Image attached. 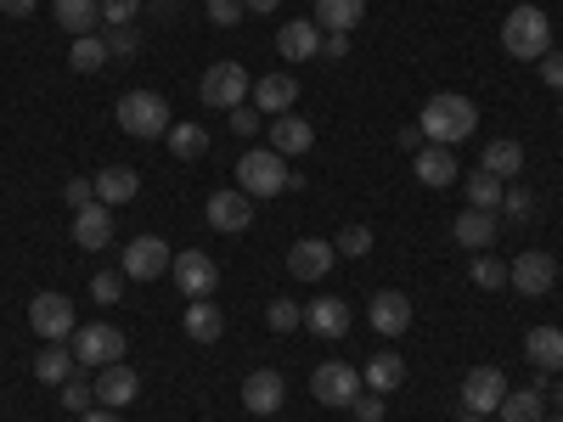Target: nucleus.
I'll return each mask as SVG.
<instances>
[{
  "mask_svg": "<svg viewBox=\"0 0 563 422\" xmlns=\"http://www.w3.org/2000/svg\"><path fill=\"white\" fill-rule=\"evenodd\" d=\"M321 52L327 57H350V34H321Z\"/></svg>",
  "mask_w": 563,
  "mask_h": 422,
  "instance_id": "nucleus-50",
  "label": "nucleus"
},
{
  "mask_svg": "<svg viewBox=\"0 0 563 422\" xmlns=\"http://www.w3.org/2000/svg\"><path fill=\"white\" fill-rule=\"evenodd\" d=\"M135 52H141V34H135L130 23L108 34V57H135Z\"/></svg>",
  "mask_w": 563,
  "mask_h": 422,
  "instance_id": "nucleus-44",
  "label": "nucleus"
},
{
  "mask_svg": "<svg viewBox=\"0 0 563 422\" xmlns=\"http://www.w3.org/2000/svg\"><path fill=\"white\" fill-rule=\"evenodd\" d=\"M29 326H34L45 344H68V338L79 333L74 299H68V293H34V299H29Z\"/></svg>",
  "mask_w": 563,
  "mask_h": 422,
  "instance_id": "nucleus-4",
  "label": "nucleus"
},
{
  "mask_svg": "<svg viewBox=\"0 0 563 422\" xmlns=\"http://www.w3.org/2000/svg\"><path fill=\"white\" fill-rule=\"evenodd\" d=\"M525 355L536 371H563V326H530Z\"/></svg>",
  "mask_w": 563,
  "mask_h": 422,
  "instance_id": "nucleus-27",
  "label": "nucleus"
},
{
  "mask_svg": "<svg viewBox=\"0 0 563 422\" xmlns=\"http://www.w3.org/2000/svg\"><path fill=\"white\" fill-rule=\"evenodd\" d=\"M384 395H355V422H384Z\"/></svg>",
  "mask_w": 563,
  "mask_h": 422,
  "instance_id": "nucleus-48",
  "label": "nucleus"
},
{
  "mask_svg": "<svg viewBox=\"0 0 563 422\" xmlns=\"http://www.w3.org/2000/svg\"><path fill=\"white\" fill-rule=\"evenodd\" d=\"M135 395H141V378H135L124 360H113V366L97 371V406H113V411H119V406H130Z\"/></svg>",
  "mask_w": 563,
  "mask_h": 422,
  "instance_id": "nucleus-20",
  "label": "nucleus"
},
{
  "mask_svg": "<svg viewBox=\"0 0 563 422\" xmlns=\"http://www.w3.org/2000/svg\"><path fill=\"white\" fill-rule=\"evenodd\" d=\"M124 270H97V276H90V299H97V304H119L124 299Z\"/></svg>",
  "mask_w": 563,
  "mask_h": 422,
  "instance_id": "nucleus-39",
  "label": "nucleus"
},
{
  "mask_svg": "<svg viewBox=\"0 0 563 422\" xmlns=\"http://www.w3.org/2000/svg\"><path fill=\"white\" fill-rule=\"evenodd\" d=\"M238 186L249 198H276V192H288V169H282V153L271 147H249L238 158Z\"/></svg>",
  "mask_w": 563,
  "mask_h": 422,
  "instance_id": "nucleus-5",
  "label": "nucleus"
},
{
  "mask_svg": "<svg viewBox=\"0 0 563 422\" xmlns=\"http://www.w3.org/2000/svg\"><path fill=\"white\" fill-rule=\"evenodd\" d=\"M474 281L479 288H507V259H474Z\"/></svg>",
  "mask_w": 563,
  "mask_h": 422,
  "instance_id": "nucleus-43",
  "label": "nucleus"
},
{
  "mask_svg": "<svg viewBox=\"0 0 563 422\" xmlns=\"http://www.w3.org/2000/svg\"><path fill=\"white\" fill-rule=\"evenodd\" d=\"M501 400H507V378H501L496 366H474L462 378V411L467 417H490Z\"/></svg>",
  "mask_w": 563,
  "mask_h": 422,
  "instance_id": "nucleus-11",
  "label": "nucleus"
},
{
  "mask_svg": "<svg viewBox=\"0 0 563 422\" xmlns=\"http://www.w3.org/2000/svg\"><path fill=\"white\" fill-rule=\"evenodd\" d=\"M254 90V79H249V68L243 63H214L203 79H198V97H203V108H243V97Z\"/></svg>",
  "mask_w": 563,
  "mask_h": 422,
  "instance_id": "nucleus-6",
  "label": "nucleus"
},
{
  "mask_svg": "<svg viewBox=\"0 0 563 422\" xmlns=\"http://www.w3.org/2000/svg\"><path fill=\"white\" fill-rule=\"evenodd\" d=\"M479 169H490L496 180H519V169H525V147L512 135H496L490 147H485V158H479Z\"/></svg>",
  "mask_w": 563,
  "mask_h": 422,
  "instance_id": "nucleus-30",
  "label": "nucleus"
},
{
  "mask_svg": "<svg viewBox=\"0 0 563 422\" xmlns=\"http://www.w3.org/2000/svg\"><path fill=\"white\" fill-rule=\"evenodd\" d=\"M552 281H558V259L541 254V248H530V254H519V259H507V288H512V293L541 299V293H552Z\"/></svg>",
  "mask_w": 563,
  "mask_h": 422,
  "instance_id": "nucleus-8",
  "label": "nucleus"
},
{
  "mask_svg": "<svg viewBox=\"0 0 563 422\" xmlns=\"http://www.w3.org/2000/svg\"><path fill=\"white\" fill-rule=\"evenodd\" d=\"M294 102H299V79H288V74H265V79H254V108L260 113H294Z\"/></svg>",
  "mask_w": 563,
  "mask_h": 422,
  "instance_id": "nucleus-21",
  "label": "nucleus"
},
{
  "mask_svg": "<svg viewBox=\"0 0 563 422\" xmlns=\"http://www.w3.org/2000/svg\"><path fill=\"white\" fill-rule=\"evenodd\" d=\"M74 360L90 366V371H102V366L124 360V333H119V326H108V321L79 326V333H74Z\"/></svg>",
  "mask_w": 563,
  "mask_h": 422,
  "instance_id": "nucleus-7",
  "label": "nucleus"
},
{
  "mask_svg": "<svg viewBox=\"0 0 563 422\" xmlns=\"http://www.w3.org/2000/svg\"><path fill=\"white\" fill-rule=\"evenodd\" d=\"M305 326H310L316 338H344L350 333V304L333 299V293H321V299L305 304Z\"/></svg>",
  "mask_w": 563,
  "mask_h": 422,
  "instance_id": "nucleus-18",
  "label": "nucleus"
},
{
  "mask_svg": "<svg viewBox=\"0 0 563 422\" xmlns=\"http://www.w3.org/2000/svg\"><path fill=\"white\" fill-rule=\"evenodd\" d=\"M74 371H79V360H74V349H63V344H45V349L34 355V378L52 384V389H63Z\"/></svg>",
  "mask_w": 563,
  "mask_h": 422,
  "instance_id": "nucleus-32",
  "label": "nucleus"
},
{
  "mask_svg": "<svg viewBox=\"0 0 563 422\" xmlns=\"http://www.w3.org/2000/svg\"><path fill=\"white\" fill-rule=\"evenodd\" d=\"M135 12H141V0H102V18H108L113 29H124Z\"/></svg>",
  "mask_w": 563,
  "mask_h": 422,
  "instance_id": "nucleus-47",
  "label": "nucleus"
},
{
  "mask_svg": "<svg viewBox=\"0 0 563 422\" xmlns=\"http://www.w3.org/2000/svg\"><path fill=\"white\" fill-rule=\"evenodd\" d=\"M57 400H63V411H74V417H85L90 406H97V384H85V378H68Z\"/></svg>",
  "mask_w": 563,
  "mask_h": 422,
  "instance_id": "nucleus-40",
  "label": "nucleus"
},
{
  "mask_svg": "<svg viewBox=\"0 0 563 422\" xmlns=\"http://www.w3.org/2000/svg\"><path fill=\"white\" fill-rule=\"evenodd\" d=\"M276 52L288 57V63H310V57L321 52V29H316L310 18H294V23H282V34H276Z\"/></svg>",
  "mask_w": 563,
  "mask_h": 422,
  "instance_id": "nucleus-23",
  "label": "nucleus"
},
{
  "mask_svg": "<svg viewBox=\"0 0 563 422\" xmlns=\"http://www.w3.org/2000/svg\"><path fill=\"white\" fill-rule=\"evenodd\" d=\"M417 180L434 186V192H440V186H456V180H462L456 153H451V147H422V153H417Z\"/></svg>",
  "mask_w": 563,
  "mask_h": 422,
  "instance_id": "nucleus-25",
  "label": "nucleus"
},
{
  "mask_svg": "<svg viewBox=\"0 0 563 422\" xmlns=\"http://www.w3.org/2000/svg\"><path fill=\"white\" fill-rule=\"evenodd\" d=\"M102 63H108V40H102V34H79L74 52H68V68H74V74H97Z\"/></svg>",
  "mask_w": 563,
  "mask_h": 422,
  "instance_id": "nucleus-36",
  "label": "nucleus"
},
{
  "mask_svg": "<svg viewBox=\"0 0 563 422\" xmlns=\"http://www.w3.org/2000/svg\"><path fill=\"white\" fill-rule=\"evenodd\" d=\"M169 259H175V254H169L164 237H135V243L124 248V265H119V270H124L130 281H153V276L169 270Z\"/></svg>",
  "mask_w": 563,
  "mask_h": 422,
  "instance_id": "nucleus-13",
  "label": "nucleus"
},
{
  "mask_svg": "<svg viewBox=\"0 0 563 422\" xmlns=\"http://www.w3.org/2000/svg\"><path fill=\"white\" fill-rule=\"evenodd\" d=\"M169 276H175V288H180L186 299H209V293L220 288V265H214L203 248L175 254V259H169Z\"/></svg>",
  "mask_w": 563,
  "mask_h": 422,
  "instance_id": "nucleus-9",
  "label": "nucleus"
},
{
  "mask_svg": "<svg viewBox=\"0 0 563 422\" xmlns=\"http://www.w3.org/2000/svg\"><path fill=\"white\" fill-rule=\"evenodd\" d=\"M186 338L192 344H220V333H225V315H220V304H209V299H186Z\"/></svg>",
  "mask_w": 563,
  "mask_h": 422,
  "instance_id": "nucleus-24",
  "label": "nucleus"
},
{
  "mask_svg": "<svg viewBox=\"0 0 563 422\" xmlns=\"http://www.w3.org/2000/svg\"><path fill=\"white\" fill-rule=\"evenodd\" d=\"M57 23L79 40V34H97L102 29V0H57Z\"/></svg>",
  "mask_w": 563,
  "mask_h": 422,
  "instance_id": "nucleus-33",
  "label": "nucleus"
},
{
  "mask_svg": "<svg viewBox=\"0 0 563 422\" xmlns=\"http://www.w3.org/2000/svg\"><path fill=\"white\" fill-rule=\"evenodd\" d=\"M366 18V0H316V29L327 34H350Z\"/></svg>",
  "mask_w": 563,
  "mask_h": 422,
  "instance_id": "nucleus-31",
  "label": "nucleus"
},
{
  "mask_svg": "<svg viewBox=\"0 0 563 422\" xmlns=\"http://www.w3.org/2000/svg\"><path fill=\"white\" fill-rule=\"evenodd\" d=\"M282 400H288V384H282V371L260 366V371H249V378H243V406H249L254 417H276Z\"/></svg>",
  "mask_w": 563,
  "mask_h": 422,
  "instance_id": "nucleus-14",
  "label": "nucleus"
},
{
  "mask_svg": "<svg viewBox=\"0 0 563 422\" xmlns=\"http://www.w3.org/2000/svg\"><path fill=\"white\" fill-rule=\"evenodd\" d=\"M79 422H119V411H113V406H90Z\"/></svg>",
  "mask_w": 563,
  "mask_h": 422,
  "instance_id": "nucleus-52",
  "label": "nucleus"
},
{
  "mask_svg": "<svg viewBox=\"0 0 563 422\" xmlns=\"http://www.w3.org/2000/svg\"><path fill=\"white\" fill-rule=\"evenodd\" d=\"M462 192H467V209H501V192H507V180H496L490 169H474V175H467L462 180Z\"/></svg>",
  "mask_w": 563,
  "mask_h": 422,
  "instance_id": "nucleus-34",
  "label": "nucleus"
},
{
  "mask_svg": "<svg viewBox=\"0 0 563 422\" xmlns=\"http://www.w3.org/2000/svg\"><path fill=\"white\" fill-rule=\"evenodd\" d=\"M361 384H366L372 395H395V389L406 384V360H400L395 349L372 355V360H366V371H361Z\"/></svg>",
  "mask_w": 563,
  "mask_h": 422,
  "instance_id": "nucleus-29",
  "label": "nucleus"
},
{
  "mask_svg": "<svg viewBox=\"0 0 563 422\" xmlns=\"http://www.w3.org/2000/svg\"><path fill=\"white\" fill-rule=\"evenodd\" d=\"M558 422H563V417H558Z\"/></svg>",
  "mask_w": 563,
  "mask_h": 422,
  "instance_id": "nucleus-56",
  "label": "nucleus"
},
{
  "mask_svg": "<svg viewBox=\"0 0 563 422\" xmlns=\"http://www.w3.org/2000/svg\"><path fill=\"white\" fill-rule=\"evenodd\" d=\"M417 130L434 141V147H456V141H467L479 130V108L467 102V97H456V90H440V97H429L422 102V113H417Z\"/></svg>",
  "mask_w": 563,
  "mask_h": 422,
  "instance_id": "nucleus-1",
  "label": "nucleus"
},
{
  "mask_svg": "<svg viewBox=\"0 0 563 422\" xmlns=\"http://www.w3.org/2000/svg\"><path fill=\"white\" fill-rule=\"evenodd\" d=\"M141 192V175L130 169V164H108V169H97V203H130Z\"/></svg>",
  "mask_w": 563,
  "mask_h": 422,
  "instance_id": "nucleus-28",
  "label": "nucleus"
},
{
  "mask_svg": "<svg viewBox=\"0 0 563 422\" xmlns=\"http://www.w3.org/2000/svg\"><path fill=\"white\" fill-rule=\"evenodd\" d=\"M366 315H372V333L400 338L406 326H411V299H406V293H395V288H384V293H372Z\"/></svg>",
  "mask_w": 563,
  "mask_h": 422,
  "instance_id": "nucleus-16",
  "label": "nucleus"
},
{
  "mask_svg": "<svg viewBox=\"0 0 563 422\" xmlns=\"http://www.w3.org/2000/svg\"><path fill=\"white\" fill-rule=\"evenodd\" d=\"M265 130H271V153H282V158H299V153L316 147V130H310V119H299V113H276Z\"/></svg>",
  "mask_w": 563,
  "mask_h": 422,
  "instance_id": "nucleus-17",
  "label": "nucleus"
},
{
  "mask_svg": "<svg viewBox=\"0 0 563 422\" xmlns=\"http://www.w3.org/2000/svg\"><path fill=\"white\" fill-rule=\"evenodd\" d=\"M63 203L79 214V209H90V203H97V180H68L63 186Z\"/></svg>",
  "mask_w": 563,
  "mask_h": 422,
  "instance_id": "nucleus-42",
  "label": "nucleus"
},
{
  "mask_svg": "<svg viewBox=\"0 0 563 422\" xmlns=\"http://www.w3.org/2000/svg\"><path fill=\"white\" fill-rule=\"evenodd\" d=\"M541 85L547 90H563V52H547L541 57Z\"/></svg>",
  "mask_w": 563,
  "mask_h": 422,
  "instance_id": "nucleus-49",
  "label": "nucleus"
},
{
  "mask_svg": "<svg viewBox=\"0 0 563 422\" xmlns=\"http://www.w3.org/2000/svg\"><path fill=\"white\" fill-rule=\"evenodd\" d=\"M501 45H507V57H519V63H541L552 52V23L541 7H512L507 23H501Z\"/></svg>",
  "mask_w": 563,
  "mask_h": 422,
  "instance_id": "nucleus-2",
  "label": "nucleus"
},
{
  "mask_svg": "<svg viewBox=\"0 0 563 422\" xmlns=\"http://www.w3.org/2000/svg\"><path fill=\"white\" fill-rule=\"evenodd\" d=\"M249 7H243V0H209V23H220V29H231V23H238Z\"/></svg>",
  "mask_w": 563,
  "mask_h": 422,
  "instance_id": "nucleus-45",
  "label": "nucleus"
},
{
  "mask_svg": "<svg viewBox=\"0 0 563 422\" xmlns=\"http://www.w3.org/2000/svg\"><path fill=\"white\" fill-rule=\"evenodd\" d=\"M119 124H124V135H135V141H158V135H169V102L158 97V90H124L119 97Z\"/></svg>",
  "mask_w": 563,
  "mask_h": 422,
  "instance_id": "nucleus-3",
  "label": "nucleus"
},
{
  "mask_svg": "<svg viewBox=\"0 0 563 422\" xmlns=\"http://www.w3.org/2000/svg\"><path fill=\"white\" fill-rule=\"evenodd\" d=\"M243 7H249V12H276L282 0H243Z\"/></svg>",
  "mask_w": 563,
  "mask_h": 422,
  "instance_id": "nucleus-53",
  "label": "nucleus"
},
{
  "mask_svg": "<svg viewBox=\"0 0 563 422\" xmlns=\"http://www.w3.org/2000/svg\"><path fill=\"white\" fill-rule=\"evenodd\" d=\"M496 214H507L512 225H525V220H536V198L525 192V186H507V192H501V209Z\"/></svg>",
  "mask_w": 563,
  "mask_h": 422,
  "instance_id": "nucleus-38",
  "label": "nucleus"
},
{
  "mask_svg": "<svg viewBox=\"0 0 563 422\" xmlns=\"http://www.w3.org/2000/svg\"><path fill=\"white\" fill-rule=\"evenodd\" d=\"M501 422H541L547 417V384H530V389H507V400L496 406Z\"/></svg>",
  "mask_w": 563,
  "mask_h": 422,
  "instance_id": "nucleus-26",
  "label": "nucleus"
},
{
  "mask_svg": "<svg viewBox=\"0 0 563 422\" xmlns=\"http://www.w3.org/2000/svg\"><path fill=\"white\" fill-rule=\"evenodd\" d=\"M209 225L214 231H225V237H238V231H249L254 225V198L243 192V186H225V192H214L209 198Z\"/></svg>",
  "mask_w": 563,
  "mask_h": 422,
  "instance_id": "nucleus-12",
  "label": "nucleus"
},
{
  "mask_svg": "<svg viewBox=\"0 0 563 422\" xmlns=\"http://www.w3.org/2000/svg\"><path fill=\"white\" fill-rule=\"evenodd\" d=\"M40 7V0H0V12H7V18H29Z\"/></svg>",
  "mask_w": 563,
  "mask_h": 422,
  "instance_id": "nucleus-51",
  "label": "nucleus"
},
{
  "mask_svg": "<svg viewBox=\"0 0 563 422\" xmlns=\"http://www.w3.org/2000/svg\"><path fill=\"white\" fill-rule=\"evenodd\" d=\"M74 243H79L85 254H102V248L113 243V214H108V203H90V209L74 214Z\"/></svg>",
  "mask_w": 563,
  "mask_h": 422,
  "instance_id": "nucleus-19",
  "label": "nucleus"
},
{
  "mask_svg": "<svg viewBox=\"0 0 563 422\" xmlns=\"http://www.w3.org/2000/svg\"><path fill=\"white\" fill-rule=\"evenodd\" d=\"M333 248H339L344 259H361V254H372V231H366V225H344Z\"/></svg>",
  "mask_w": 563,
  "mask_h": 422,
  "instance_id": "nucleus-41",
  "label": "nucleus"
},
{
  "mask_svg": "<svg viewBox=\"0 0 563 422\" xmlns=\"http://www.w3.org/2000/svg\"><path fill=\"white\" fill-rule=\"evenodd\" d=\"M254 130H265V119H260V108H231V135H254Z\"/></svg>",
  "mask_w": 563,
  "mask_h": 422,
  "instance_id": "nucleus-46",
  "label": "nucleus"
},
{
  "mask_svg": "<svg viewBox=\"0 0 563 422\" xmlns=\"http://www.w3.org/2000/svg\"><path fill=\"white\" fill-rule=\"evenodd\" d=\"M164 141H169V153H175V158H186V164L209 153V130H203V124H169V135H164Z\"/></svg>",
  "mask_w": 563,
  "mask_h": 422,
  "instance_id": "nucleus-35",
  "label": "nucleus"
},
{
  "mask_svg": "<svg viewBox=\"0 0 563 422\" xmlns=\"http://www.w3.org/2000/svg\"><path fill=\"white\" fill-rule=\"evenodd\" d=\"M333 265H339V248L321 243V237H299V243L288 248V270H294L299 281H321Z\"/></svg>",
  "mask_w": 563,
  "mask_h": 422,
  "instance_id": "nucleus-15",
  "label": "nucleus"
},
{
  "mask_svg": "<svg viewBox=\"0 0 563 422\" xmlns=\"http://www.w3.org/2000/svg\"><path fill=\"white\" fill-rule=\"evenodd\" d=\"M265 321H271V333H294V326H305V304L271 299V304H265Z\"/></svg>",
  "mask_w": 563,
  "mask_h": 422,
  "instance_id": "nucleus-37",
  "label": "nucleus"
},
{
  "mask_svg": "<svg viewBox=\"0 0 563 422\" xmlns=\"http://www.w3.org/2000/svg\"><path fill=\"white\" fill-rule=\"evenodd\" d=\"M552 400H558V406H563V371H558V389H552Z\"/></svg>",
  "mask_w": 563,
  "mask_h": 422,
  "instance_id": "nucleus-54",
  "label": "nucleus"
},
{
  "mask_svg": "<svg viewBox=\"0 0 563 422\" xmlns=\"http://www.w3.org/2000/svg\"><path fill=\"white\" fill-rule=\"evenodd\" d=\"M496 231H501V214H490V209H467V214L451 220V237H456L462 248H490Z\"/></svg>",
  "mask_w": 563,
  "mask_h": 422,
  "instance_id": "nucleus-22",
  "label": "nucleus"
},
{
  "mask_svg": "<svg viewBox=\"0 0 563 422\" xmlns=\"http://www.w3.org/2000/svg\"><path fill=\"white\" fill-rule=\"evenodd\" d=\"M456 422H485V417H456Z\"/></svg>",
  "mask_w": 563,
  "mask_h": 422,
  "instance_id": "nucleus-55",
  "label": "nucleus"
},
{
  "mask_svg": "<svg viewBox=\"0 0 563 422\" xmlns=\"http://www.w3.org/2000/svg\"><path fill=\"white\" fill-rule=\"evenodd\" d=\"M310 395H316L321 406H355V395H361V371L344 366V360H327V366L310 371Z\"/></svg>",
  "mask_w": 563,
  "mask_h": 422,
  "instance_id": "nucleus-10",
  "label": "nucleus"
}]
</instances>
